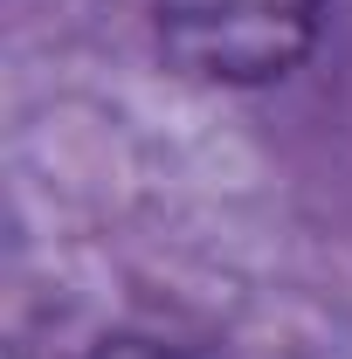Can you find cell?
<instances>
[{"label": "cell", "instance_id": "obj_1", "mask_svg": "<svg viewBox=\"0 0 352 359\" xmlns=\"http://www.w3.org/2000/svg\"><path fill=\"white\" fill-rule=\"evenodd\" d=\"M332 0H145L159 62L208 90L290 83L325 42Z\"/></svg>", "mask_w": 352, "mask_h": 359}, {"label": "cell", "instance_id": "obj_2", "mask_svg": "<svg viewBox=\"0 0 352 359\" xmlns=\"http://www.w3.org/2000/svg\"><path fill=\"white\" fill-rule=\"evenodd\" d=\"M83 359H187V353L166 346V339H152V332H104Z\"/></svg>", "mask_w": 352, "mask_h": 359}]
</instances>
